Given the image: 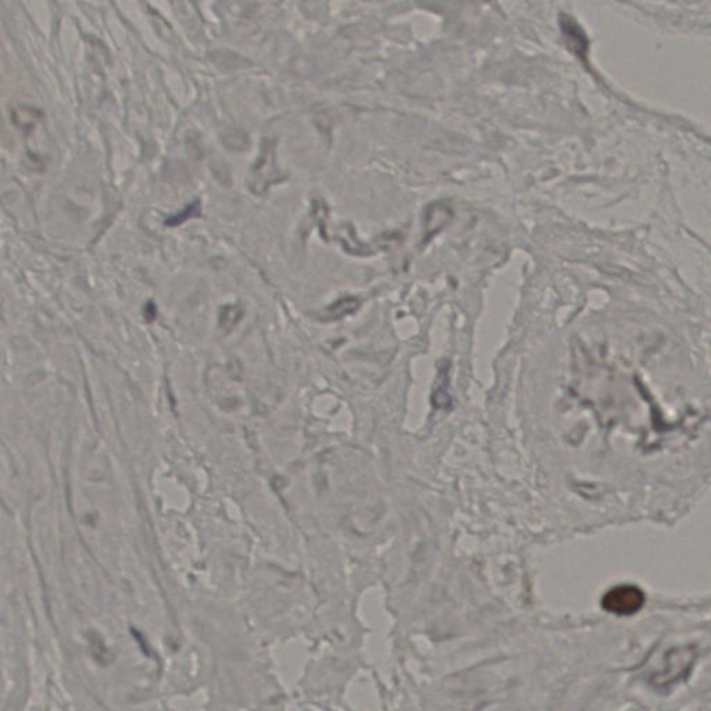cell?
Here are the masks:
<instances>
[{
	"mask_svg": "<svg viewBox=\"0 0 711 711\" xmlns=\"http://www.w3.org/2000/svg\"><path fill=\"white\" fill-rule=\"evenodd\" d=\"M285 181V175L277 166L275 160V149L271 143H266L263 146L261 155L256 164L252 168V174L249 178V189L260 196L264 195L273 185Z\"/></svg>",
	"mask_w": 711,
	"mask_h": 711,
	"instance_id": "cell-1",
	"label": "cell"
},
{
	"mask_svg": "<svg viewBox=\"0 0 711 711\" xmlns=\"http://www.w3.org/2000/svg\"><path fill=\"white\" fill-rule=\"evenodd\" d=\"M696 660V653L694 647H680L673 649L668 654L664 656V661L661 668L652 677L654 685L667 687L680 680L688 677L694 663Z\"/></svg>",
	"mask_w": 711,
	"mask_h": 711,
	"instance_id": "cell-2",
	"label": "cell"
},
{
	"mask_svg": "<svg viewBox=\"0 0 711 711\" xmlns=\"http://www.w3.org/2000/svg\"><path fill=\"white\" fill-rule=\"evenodd\" d=\"M646 596L635 585H617L602 598V608L614 615H632L645 606Z\"/></svg>",
	"mask_w": 711,
	"mask_h": 711,
	"instance_id": "cell-3",
	"label": "cell"
},
{
	"mask_svg": "<svg viewBox=\"0 0 711 711\" xmlns=\"http://www.w3.org/2000/svg\"><path fill=\"white\" fill-rule=\"evenodd\" d=\"M361 306V301L356 296H343L339 301L333 302L332 305L325 307L319 314L318 319L324 322H333L338 319H342L347 315L354 314Z\"/></svg>",
	"mask_w": 711,
	"mask_h": 711,
	"instance_id": "cell-4",
	"label": "cell"
},
{
	"mask_svg": "<svg viewBox=\"0 0 711 711\" xmlns=\"http://www.w3.org/2000/svg\"><path fill=\"white\" fill-rule=\"evenodd\" d=\"M11 118L17 127H20L24 131H29L42 121L43 114L38 108L20 106L13 110Z\"/></svg>",
	"mask_w": 711,
	"mask_h": 711,
	"instance_id": "cell-5",
	"label": "cell"
},
{
	"mask_svg": "<svg viewBox=\"0 0 711 711\" xmlns=\"http://www.w3.org/2000/svg\"><path fill=\"white\" fill-rule=\"evenodd\" d=\"M243 317V308L239 305H227L220 308L218 325L225 332L232 331Z\"/></svg>",
	"mask_w": 711,
	"mask_h": 711,
	"instance_id": "cell-6",
	"label": "cell"
},
{
	"mask_svg": "<svg viewBox=\"0 0 711 711\" xmlns=\"http://www.w3.org/2000/svg\"><path fill=\"white\" fill-rule=\"evenodd\" d=\"M561 25H563L566 36L571 38L570 45L575 46L578 55H582L587 50V48H588V42H587L585 35L581 32L580 27L574 21H571L568 17L561 22Z\"/></svg>",
	"mask_w": 711,
	"mask_h": 711,
	"instance_id": "cell-7",
	"label": "cell"
},
{
	"mask_svg": "<svg viewBox=\"0 0 711 711\" xmlns=\"http://www.w3.org/2000/svg\"><path fill=\"white\" fill-rule=\"evenodd\" d=\"M201 215H202V206H201L199 201H196V202L188 204L184 210H181L175 215L167 218L166 220V225H168V227H178V225L187 222L188 220H191L194 217H201Z\"/></svg>",
	"mask_w": 711,
	"mask_h": 711,
	"instance_id": "cell-8",
	"label": "cell"
},
{
	"mask_svg": "<svg viewBox=\"0 0 711 711\" xmlns=\"http://www.w3.org/2000/svg\"><path fill=\"white\" fill-rule=\"evenodd\" d=\"M145 317H146V321H153L157 315V310H156V306L153 303H148L145 307V311H143Z\"/></svg>",
	"mask_w": 711,
	"mask_h": 711,
	"instance_id": "cell-9",
	"label": "cell"
}]
</instances>
